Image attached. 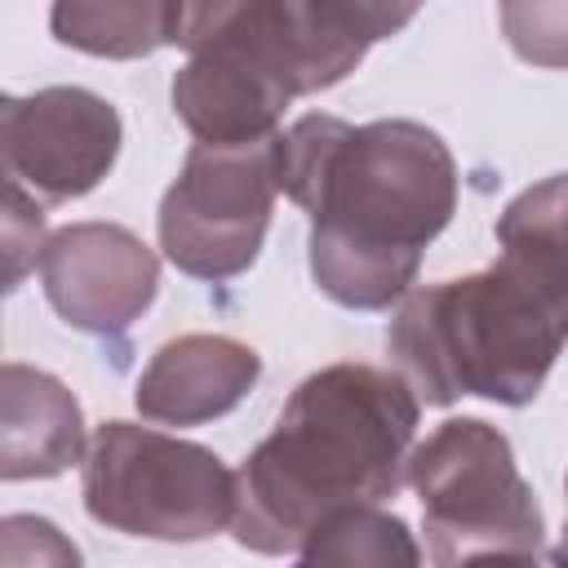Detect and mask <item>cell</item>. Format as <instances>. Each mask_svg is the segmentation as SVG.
<instances>
[{"instance_id":"1","label":"cell","mask_w":568,"mask_h":568,"mask_svg":"<svg viewBox=\"0 0 568 568\" xmlns=\"http://www.w3.org/2000/svg\"><path fill=\"white\" fill-rule=\"evenodd\" d=\"M275 173L311 213V280L351 311L404 302L426 244L457 209V160L417 120L302 115L275 138Z\"/></svg>"},{"instance_id":"2","label":"cell","mask_w":568,"mask_h":568,"mask_svg":"<svg viewBox=\"0 0 568 568\" xmlns=\"http://www.w3.org/2000/svg\"><path fill=\"white\" fill-rule=\"evenodd\" d=\"M417 413L422 399L390 368L337 359L311 373L235 470V541L284 555L333 515L395 497L408 479Z\"/></svg>"},{"instance_id":"3","label":"cell","mask_w":568,"mask_h":568,"mask_svg":"<svg viewBox=\"0 0 568 568\" xmlns=\"http://www.w3.org/2000/svg\"><path fill=\"white\" fill-rule=\"evenodd\" d=\"M386 346L435 408L462 395L524 408L568 346V257L501 248L475 275L408 288Z\"/></svg>"},{"instance_id":"4","label":"cell","mask_w":568,"mask_h":568,"mask_svg":"<svg viewBox=\"0 0 568 568\" xmlns=\"http://www.w3.org/2000/svg\"><path fill=\"white\" fill-rule=\"evenodd\" d=\"M80 493L89 519L151 541H204L240 515V479L213 448L133 422L98 426Z\"/></svg>"},{"instance_id":"5","label":"cell","mask_w":568,"mask_h":568,"mask_svg":"<svg viewBox=\"0 0 568 568\" xmlns=\"http://www.w3.org/2000/svg\"><path fill=\"white\" fill-rule=\"evenodd\" d=\"M408 484L422 501L435 568H462L475 555H537L546 519L515 466L510 439L484 417H448L408 457Z\"/></svg>"},{"instance_id":"6","label":"cell","mask_w":568,"mask_h":568,"mask_svg":"<svg viewBox=\"0 0 568 568\" xmlns=\"http://www.w3.org/2000/svg\"><path fill=\"white\" fill-rule=\"evenodd\" d=\"M413 4L368 0H244V4H182V22L235 44L288 98L320 93L351 75L359 58L408 27Z\"/></svg>"},{"instance_id":"7","label":"cell","mask_w":568,"mask_h":568,"mask_svg":"<svg viewBox=\"0 0 568 568\" xmlns=\"http://www.w3.org/2000/svg\"><path fill=\"white\" fill-rule=\"evenodd\" d=\"M275 138L257 146H191L160 200V248L191 280H231L262 253L275 209Z\"/></svg>"},{"instance_id":"8","label":"cell","mask_w":568,"mask_h":568,"mask_svg":"<svg viewBox=\"0 0 568 568\" xmlns=\"http://www.w3.org/2000/svg\"><path fill=\"white\" fill-rule=\"evenodd\" d=\"M120 142V111L80 84L36 89L0 106L4 182L49 204L89 195L111 173Z\"/></svg>"},{"instance_id":"9","label":"cell","mask_w":568,"mask_h":568,"mask_svg":"<svg viewBox=\"0 0 568 568\" xmlns=\"http://www.w3.org/2000/svg\"><path fill=\"white\" fill-rule=\"evenodd\" d=\"M49 306L80 333L120 337L160 288V257L120 222H71L40 253Z\"/></svg>"},{"instance_id":"10","label":"cell","mask_w":568,"mask_h":568,"mask_svg":"<svg viewBox=\"0 0 568 568\" xmlns=\"http://www.w3.org/2000/svg\"><path fill=\"white\" fill-rule=\"evenodd\" d=\"M262 377V355L226 333H182L164 342L138 377L133 404L160 426H200L226 417Z\"/></svg>"},{"instance_id":"11","label":"cell","mask_w":568,"mask_h":568,"mask_svg":"<svg viewBox=\"0 0 568 568\" xmlns=\"http://www.w3.org/2000/svg\"><path fill=\"white\" fill-rule=\"evenodd\" d=\"M84 457L80 399L44 368H0V479H53Z\"/></svg>"},{"instance_id":"12","label":"cell","mask_w":568,"mask_h":568,"mask_svg":"<svg viewBox=\"0 0 568 568\" xmlns=\"http://www.w3.org/2000/svg\"><path fill=\"white\" fill-rule=\"evenodd\" d=\"M178 9L169 0H62L49 9V27L62 44L98 58H146L178 44Z\"/></svg>"},{"instance_id":"13","label":"cell","mask_w":568,"mask_h":568,"mask_svg":"<svg viewBox=\"0 0 568 568\" xmlns=\"http://www.w3.org/2000/svg\"><path fill=\"white\" fill-rule=\"evenodd\" d=\"M293 568H422V546L408 524L382 506H359L320 524Z\"/></svg>"},{"instance_id":"14","label":"cell","mask_w":568,"mask_h":568,"mask_svg":"<svg viewBox=\"0 0 568 568\" xmlns=\"http://www.w3.org/2000/svg\"><path fill=\"white\" fill-rule=\"evenodd\" d=\"M497 244L568 257V173L519 191L497 217Z\"/></svg>"},{"instance_id":"15","label":"cell","mask_w":568,"mask_h":568,"mask_svg":"<svg viewBox=\"0 0 568 568\" xmlns=\"http://www.w3.org/2000/svg\"><path fill=\"white\" fill-rule=\"evenodd\" d=\"M510 49L532 67H568V4L510 0L497 9Z\"/></svg>"},{"instance_id":"16","label":"cell","mask_w":568,"mask_h":568,"mask_svg":"<svg viewBox=\"0 0 568 568\" xmlns=\"http://www.w3.org/2000/svg\"><path fill=\"white\" fill-rule=\"evenodd\" d=\"M0 568H84L80 546L40 515H4Z\"/></svg>"},{"instance_id":"17","label":"cell","mask_w":568,"mask_h":568,"mask_svg":"<svg viewBox=\"0 0 568 568\" xmlns=\"http://www.w3.org/2000/svg\"><path fill=\"white\" fill-rule=\"evenodd\" d=\"M44 213L36 195H27L18 182H4V288H18L27 266L44 253Z\"/></svg>"},{"instance_id":"18","label":"cell","mask_w":568,"mask_h":568,"mask_svg":"<svg viewBox=\"0 0 568 568\" xmlns=\"http://www.w3.org/2000/svg\"><path fill=\"white\" fill-rule=\"evenodd\" d=\"M462 568H541V564H537V555H524V550H493V555L466 559Z\"/></svg>"},{"instance_id":"19","label":"cell","mask_w":568,"mask_h":568,"mask_svg":"<svg viewBox=\"0 0 568 568\" xmlns=\"http://www.w3.org/2000/svg\"><path fill=\"white\" fill-rule=\"evenodd\" d=\"M550 568H568V524H564V537L550 550Z\"/></svg>"},{"instance_id":"20","label":"cell","mask_w":568,"mask_h":568,"mask_svg":"<svg viewBox=\"0 0 568 568\" xmlns=\"http://www.w3.org/2000/svg\"><path fill=\"white\" fill-rule=\"evenodd\" d=\"M564 488H568V484H564Z\"/></svg>"}]
</instances>
